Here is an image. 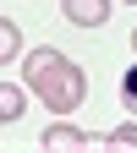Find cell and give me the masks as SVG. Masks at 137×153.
Listing matches in <instances>:
<instances>
[{"mask_svg": "<svg viewBox=\"0 0 137 153\" xmlns=\"http://www.w3.org/2000/svg\"><path fill=\"white\" fill-rule=\"evenodd\" d=\"M22 88H28L44 109H55V115L82 109V99H88V76H82V66H77L71 55L49 49V44L22 49Z\"/></svg>", "mask_w": 137, "mask_h": 153, "instance_id": "cell-1", "label": "cell"}, {"mask_svg": "<svg viewBox=\"0 0 137 153\" xmlns=\"http://www.w3.org/2000/svg\"><path fill=\"white\" fill-rule=\"evenodd\" d=\"M44 142L49 153H77V148H93L99 137H93V131H82V126H66V120H55V126H44Z\"/></svg>", "mask_w": 137, "mask_h": 153, "instance_id": "cell-2", "label": "cell"}, {"mask_svg": "<svg viewBox=\"0 0 137 153\" xmlns=\"http://www.w3.org/2000/svg\"><path fill=\"white\" fill-rule=\"evenodd\" d=\"M61 16L71 27H104L110 22V0H61Z\"/></svg>", "mask_w": 137, "mask_h": 153, "instance_id": "cell-3", "label": "cell"}, {"mask_svg": "<svg viewBox=\"0 0 137 153\" xmlns=\"http://www.w3.org/2000/svg\"><path fill=\"white\" fill-rule=\"evenodd\" d=\"M22 60V22H11V16H0V66Z\"/></svg>", "mask_w": 137, "mask_h": 153, "instance_id": "cell-4", "label": "cell"}, {"mask_svg": "<svg viewBox=\"0 0 137 153\" xmlns=\"http://www.w3.org/2000/svg\"><path fill=\"white\" fill-rule=\"evenodd\" d=\"M22 104H28V88L22 82H0V120H22Z\"/></svg>", "mask_w": 137, "mask_h": 153, "instance_id": "cell-5", "label": "cell"}, {"mask_svg": "<svg viewBox=\"0 0 137 153\" xmlns=\"http://www.w3.org/2000/svg\"><path fill=\"white\" fill-rule=\"evenodd\" d=\"M99 142H110V148H137V115H132L126 126H115V131H104Z\"/></svg>", "mask_w": 137, "mask_h": 153, "instance_id": "cell-6", "label": "cell"}, {"mask_svg": "<svg viewBox=\"0 0 137 153\" xmlns=\"http://www.w3.org/2000/svg\"><path fill=\"white\" fill-rule=\"evenodd\" d=\"M121 104L137 115V66H126V76H121Z\"/></svg>", "mask_w": 137, "mask_h": 153, "instance_id": "cell-7", "label": "cell"}, {"mask_svg": "<svg viewBox=\"0 0 137 153\" xmlns=\"http://www.w3.org/2000/svg\"><path fill=\"white\" fill-rule=\"evenodd\" d=\"M132 49H137V27H132Z\"/></svg>", "mask_w": 137, "mask_h": 153, "instance_id": "cell-8", "label": "cell"}, {"mask_svg": "<svg viewBox=\"0 0 137 153\" xmlns=\"http://www.w3.org/2000/svg\"><path fill=\"white\" fill-rule=\"evenodd\" d=\"M132 6H137V0H132Z\"/></svg>", "mask_w": 137, "mask_h": 153, "instance_id": "cell-9", "label": "cell"}]
</instances>
